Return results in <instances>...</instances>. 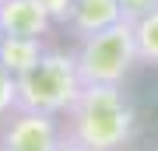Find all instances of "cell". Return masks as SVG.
I'll list each match as a JSON object with an SVG mask.
<instances>
[{"mask_svg": "<svg viewBox=\"0 0 158 151\" xmlns=\"http://www.w3.org/2000/svg\"><path fill=\"white\" fill-rule=\"evenodd\" d=\"M56 151H88V148H81V144H77V141H70V137H63Z\"/></svg>", "mask_w": 158, "mask_h": 151, "instance_id": "cell-12", "label": "cell"}, {"mask_svg": "<svg viewBox=\"0 0 158 151\" xmlns=\"http://www.w3.org/2000/svg\"><path fill=\"white\" fill-rule=\"evenodd\" d=\"M134 39H137L141 63L158 67V7H151L148 14H141V18L134 21Z\"/></svg>", "mask_w": 158, "mask_h": 151, "instance_id": "cell-8", "label": "cell"}, {"mask_svg": "<svg viewBox=\"0 0 158 151\" xmlns=\"http://www.w3.org/2000/svg\"><path fill=\"white\" fill-rule=\"evenodd\" d=\"M46 53L42 39H28V35H4V42H0V67L11 70L14 78L25 70H32L35 63H39V56Z\"/></svg>", "mask_w": 158, "mask_h": 151, "instance_id": "cell-7", "label": "cell"}, {"mask_svg": "<svg viewBox=\"0 0 158 151\" xmlns=\"http://www.w3.org/2000/svg\"><path fill=\"white\" fill-rule=\"evenodd\" d=\"M11 109H18V78L11 70L0 67V120H4Z\"/></svg>", "mask_w": 158, "mask_h": 151, "instance_id": "cell-9", "label": "cell"}, {"mask_svg": "<svg viewBox=\"0 0 158 151\" xmlns=\"http://www.w3.org/2000/svg\"><path fill=\"white\" fill-rule=\"evenodd\" d=\"M0 42H4V28H0Z\"/></svg>", "mask_w": 158, "mask_h": 151, "instance_id": "cell-13", "label": "cell"}, {"mask_svg": "<svg viewBox=\"0 0 158 151\" xmlns=\"http://www.w3.org/2000/svg\"><path fill=\"white\" fill-rule=\"evenodd\" d=\"M0 4H4V0H0Z\"/></svg>", "mask_w": 158, "mask_h": 151, "instance_id": "cell-14", "label": "cell"}, {"mask_svg": "<svg viewBox=\"0 0 158 151\" xmlns=\"http://www.w3.org/2000/svg\"><path fill=\"white\" fill-rule=\"evenodd\" d=\"M63 120V137L88 151H123L137 130V112L123 84H85Z\"/></svg>", "mask_w": 158, "mask_h": 151, "instance_id": "cell-1", "label": "cell"}, {"mask_svg": "<svg viewBox=\"0 0 158 151\" xmlns=\"http://www.w3.org/2000/svg\"><path fill=\"white\" fill-rule=\"evenodd\" d=\"M0 28H4V35L42 39L53 28V18L46 14V7L39 0H4L0 4Z\"/></svg>", "mask_w": 158, "mask_h": 151, "instance_id": "cell-5", "label": "cell"}, {"mask_svg": "<svg viewBox=\"0 0 158 151\" xmlns=\"http://www.w3.org/2000/svg\"><path fill=\"white\" fill-rule=\"evenodd\" d=\"M81 88H85V81H81L74 53L46 49L32 70L18 74V109H35V112H49V116H63L77 102Z\"/></svg>", "mask_w": 158, "mask_h": 151, "instance_id": "cell-2", "label": "cell"}, {"mask_svg": "<svg viewBox=\"0 0 158 151\" xmlns=\"http://www.w3.org/2000/svg\"><path fill=\"white\" fill-rule=\"evenodd\" d=\"M123 21V7L119 0H74V11H70V32L77 39H88V35L102 32V28Z\"/></svg>", "mask_w": 158, "mask_h": 151, "instance_id": "cell-6", "label": "cell"}, {"mask_svg": "<svg viewBox=\"0 0 158 151\" xmlns=\"http://www.w3.org/2000/svg\"><path fill=\"white\" fill-rule=\"evenodd\" d=\"M119 7H123L127 21H137L141 14H148L151 7H158V0H119Z\"/></svg>", "mask_w": 158, "mask_h": 151, "instance_id": "cell-11", "label": "cell"}, {"mask_svg": "<svg viewBox=\"0 0 158 151\" xmlns=\"http://www.w3.org/2000/svg\"><path fill=\"white\" fill-rule=\"evenodd\" d=\"M46 7V14L53 18V25H67L70 21V11H74V0H39Z\"/></svg>", "mask_w": 158, "mask_h": 151, "instance_id": "cell-10", "label": "cell"}, {"mask_svg": "<svg viewBox=\"0 0 158 151\" xmlns=\"http://www.w3.org/2000/svg\"><path fill=\"white\" fill-rule=\"evenodd\" d=\"M74 60H77V70H81L85 84H123L130 78V70L141 63L137 39H134V21L123 18V21L81 39Z\"/></svg>", "mask_w": 158, "mask_h": 151, "instance_id": "cell-3", "label": "cell"}, {"mask_svg": "<svg viewBox=\"0 0 158 151\" xmlns=\"http://www.w3.org/2000/svg\"><path fill=\"white\" fill-rule=\"evenodd\" d=\"M60 141V116L35 109H11L0 127V151H56Z\"/></svg>", "mask_w": 158, "mask_h": 151, "instance_id": "cell-4", "label": "cell"}]
</instances>
